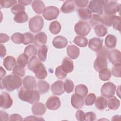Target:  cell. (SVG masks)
<instances>
[{"label":"cell","mask_w":121,"mask_h":121,"mask_svg":"<svg viewBox=\"0 0 121 121\" xmlns=\"http://www.w3.org/2000/svg\"><path fill=\"white\" fill-rule=\"evenodd\" d=\"M96 115L93 112H87L85 113V120L87 121H92L95 120Z\"/></svg>","instance_id":"53"},{"label":"cell","mask_w":121,"mask_h":121,"mask_svg":"<svg viewBox=\"0 0 121 121\" xmlns=\"http://www.w3.org/2000/svg\"><path fill=\"white\" fill-rule=\"evenodd\" d=\"M45 105L40 102L35 103L32 107V112L35 115H43L46 112Z\"/></svg>","instance_id":"19"},{"label":"cell","mask_w":121,"mask_h":121,"mask_svg":"<svg viewBox=\"0 0 121 121\" xmlns=\"http://www.w3.org/2000/svg\"><path fill=\"white\" fill-rule=\"evenodd\" d=\"M107 100L104 96H99L95 101V106L99 110H103L107 107Z\"/></svg>","instance_id":"28"},{"label":"cell","mask_w":121,"mask_h":121,"mask_svg":"<svg viewBox=\"0 0 121 121\" xmlns=\"http://www.w3.org/2000/svg\"><path fill=\"white\" fill-rule=\"evenodd\" d=\"M17 3L16 0H1L0 1V7L4 8H9L15 4Z\"/></svg>","instance_id":"48"},{"label":"cell","mask_w":121,"mask_h":121,"mask_svg":"<svg viewBox=\"0 0 121 121\" xmlns=\"http://www.w3.org/2000/svg\"><path fill=\"white\" fill-rule=\"evenodd\" d=\"M117 43V38L112 35H108L105 39V44L106 46L110 49L114 48Z\"/></svg>","instance_id":"27"},{"label":"cell","mask_w":121,"mask_h":121,"mask_svg":"<svg viewBox=\"0 0 121 121\" xmlns=\"http://www.w3.org/2000/svg\"><path fill=\"white\" fill-rule=\"evenodd\" d=\"M28 17L27 14L25 12H20L15 15L14 20L18 23H23L27 21Z\"/></svg>","instance_id":"31"},{"label":"cell","mask_w":121,"mask_h":121,"mask_svg":"<svg viewBox=\"0 0 121 121\" xmlns=\"http://www.w3.org/2000/svg\"><path fill=\"white\" fill-rule=\"evenodd\" d=\"M89 1L87 0H76L74 1L75 4L78 7L84 8L87 6Z\"/></svg>","instance_id":"55"},{"label":"cell","mask_w":121,"mask_h":121,"mask_svg":"<svg viewBox=\"0 0 121 121\" xmlns=\"http://www.w3.org/2000/svg\"><path fill=\"white\" fill-rule=\"evenodd\" d=\"M96 95L94 93H89L85 98V103L86 105H93L96 100Z\"/></svg>","instance_id":"45"},{"label":"cell","mask_w":121,"mask_h":121,"mask_svg":"<svg viewBox=\"0 0 121 121\" xmlns=\"http://www.w3.org/2000/svg\"><path fill=\"white\" fill-rule=\"evenodd\" d=\"M24 39L23 42V44L25 45H27L29 43H33L34 41L33 35L29 32L25 33L24 34Z\"/></svg>","instance_id":"49"},{"label":"cell","mask_w":121,"mask_h":121,"mask_svg":"<svg viewBox=\"0 0 121 121\" xmlns=\"http://www.w3.org/2000/svg\"><path fill=\"white\" fill-rule=\"evenodd\" d=\"M47 36L44 32H41L36 34L34 37V43L38 47H41L47 43Z\"/></svg>","instance_id":"18"},{"label":"cell","mask_w":121,"mask_h":121,"mask_svg":"<svg viewBox=\"0 0 121 121\" xmlns=\"http://www.w3.org/2000/svg\"><path fill=\"white\" fill-rule=\"evenodd\" d=\"M84 97L81 95L75 93L72 95L71 98V104L73 107L77 109H80L84 106Z\"/></svg>","instance_id":"12"},{"label":"cell","mask_w":121,"mask_h":121,"mask_svg":"<svg viewBox=\"0 0 121 121\" xmlns=\"http://www.w3.org/2000/svg\"><path fill=\"white\" fill-rule=\"evenodd\" d=\"M68 44V40L66 38L61 36L58 35L53 40L52 44L54 47L57 49H62L65 48Z\"/></svg>","instance_id":"15"},{"label":"cell","mask_w":121,"mask_h":121,"mask_svg":"<svg viewBox=\"0 0 121 121\" xmlns=\"http://www.w3.org/2000/svg\"><path fill=\"white\" fill-rule=\"evenodd\" d=\"M116 86L112 83L108 82L104 83L101 88L102 95L105 97L109 98L114 95Z\"/></svg>","instance_id":"9"},{"label":"cell","mask_w":121,"mask_h":121,"mask_svg":"<svg viewBox=\"0 0 121 121\" xmlns=\"http://www.w3.org/2000/svg\"><path fill=\"white\" fill-rule=\"evenodd\" d=\"M61 105L59 98L56 96H52L47 100L46 103V107L51 110H56L59 109Z\"/></svg>","instance_id":"10"},{"label":"cell","mask_w":121,"mask_h":121,"mask_svg":"<svg viewBox=\"0 0 121 121\" xmlns=\"http://www.w3.org/2000/svg\"><path fill=\"white\" fill-rule=\"evenodd\" d=\"M24 86L27 88L33 89L36 86V81L34 77L26 76L23 80Z\"/></svg>","instance_id":"21"},{"label":"cell","mask_w":121,"mask_h":121,"mask_svg":"<svg viewBox=\"0 0 121 121\" xmlns=\"http://www.w3.org/2000/svg\"><path fill=\"white\" fill-rule=\"evenodd\" d=\"M24 120H31V121H37V120H44L43 119L40 118V117H37L34 116H29L24 119Z\"/></svg>","instance_id":"59"},{"label":"cell","mask_w":121,"mask_h":121,"mask_svg":"<svg viewBox=\"0 0 121 121\" xmlns=\"http://www.w3.org/2000/svg\"><path fill=\"white\" fill-rule=\"evenodd\" d=\"M121 5L115 1L106 0L104 7V11L105 14L115 15V13L120 11Z\"/></svg>","instance_id":"6"},{"label":"cell","mask_w":121,"mask_h":121,"mask_svg":"<svg viewBox=\"0 0 121 121\" xmlns=\"http://www.w3.org/2000/svg\"><path fill=\"white\" fill-rule=\"evenodd\" d=\"M121 63H118L114 64L112 69V74L116 77L120 78L121 77Z\"/></svg>","instance_id":"44"},{"label":"cell","mask_w":121,"mask_h":121,"mask_svg":"<svg viewBox=\"0 0 121 121\" xmlns=\"http://www.w3.org/2000/svg\"><path fill=\"white\" fill-rule=\"evenodd\" d=\"M0 120L1 121H8L9 118V114L5 111L1 110L0 112Z\"/></svg>","instance_id":"58"},{"label":"cell","mask_w":121,"mask_h":121,"mask_svg":"<svg viewBox=\"0 0 121 121\" xmlns=\"http://www.w3.org/2000/svg\"><path fill=\"white\" fill-rule=\"evenodd\" d=\"M67 53L69 57L72 59H77L80 54L79 49L74 45H69L67 48Z\"/></svg>","instance_id":"22"},{"label":"cell","mask_w":121,"mask_h":121,"mask_svg":"<svg viewBox=\"0 0 121 121\" xmlns=\"http://www.w3.org/2000/svg\"><path fill=\"white\" fill-rule=\"evenodd\" d=\"M6 72L4 69L2 68V67H0V79H2V78L4 77V76L5 75Z\"/></svg>","instance_id":"62"},{"label":"cell","mask_w":121,"mask_h":121,"mask_svg":"<svg viewBox=\"0 0 121 121\" xmlns=\"http://www.w3.org/2000/svg\"><path fill=\"white\" fill-rule=\"evenodd\" d=\"M13 104V100L10 95L6 92H3L0 95V107L3 109L9 108Z\"/></svg>","instance_id":"11"},{"label":"cell","mask_w":121,"mask_h":121,"mask_svg":"<svg viewBox=\"0 0 121 121\" xmlns=\"http://www.w3.org/2000/svg\"><path fill=\"white\" fill-rule=\"evenodd\" d=\"M24 53L30 58H32L33 56H35L37 53V50L34 45H29L25 47Z\"/></svg>","instance_id":"36"},{"label":"cell","mask_w":121,"mask_h":121,"mask_svg":"<svg viewBox=\"0 0 121 121\" xmlns=\"http://www.w3.org/2000/svg\"><path fill=\"white\" fill-rule=\"evenodd\" d=\"M28 57L25 53L20 54L17 58V63L23 67H26L28 64Z\"/></svg>","instance_id":"41"},{"label":"cell","mask_w":121,"mask_h":121,"mask_svg":"<svg viewBox=\"0 0 121 121\" xmlns=\"http://www.w3.org/2000/svg\"><path fill=\"white\" fill-rule=\"evenodd\" d=\"M25 7L20 4H15L11 9V12L15 15L19 12L25 11Z\"/></svg>","instance_id":"51"},{"label":"cell","mask_w":121,"mask_h":121,"mask_svg":"<svg viewBox=\"0 0 121 121\" xmlns=\"http://www.w3.org/2000/svg\"><path fill=\"white\" fill-rule=\"evenodd\" d=\"M74 30L77 35L84 36L89 33L91 30V27L87 22L80 20L75 24Z\"/></svg>","instance_id":"5"},{"label":"cell","mask_w":121,"mask_h":121,"mask_svg":"<svg viewBox=\"0 0 121 121\" xmlns=\"http://www.w3.org/2000/svg\"><path fill=\"white\" fill-rule=\"evenodd\" d=\"M61 30V25L58 21H54L51 23L49 26L50 31L54 35L58 34Z\"/></svg>","instance_id":"37"},{"label":"cell","mask_w":121,"mask_h":121,"mask_svg":"<svg viewBox=\"0 0 121 121\" xmlns=\"http://www.w3.org/2000/svg\"><path fill=\"white\" fill-rule=\"evenodd\" d=\"M16 61L14 57L11 56H8L4 60L3 64L4 67L9 71L11 70L16 65Z\"/></svg>","instance_id":"24"},{"label":"cell","mask_w":121,"mask_h":121,"mask_svg":"<svg viewBox=\"0 0 121 121\" xmlns=\"http://www.w3.org/2000/svg\"><path fill=\"white\" fill-rule=\"evenodd\" d=\"M55 75L59 79H63L66 77L67 73L63 71L61 66H58L55 69Z\"/></svg>","instance_id":"50"},{"label":"cell","mask_w":121,"mask_h":121,"mask_svg":"<svg viewBox=\"0 0 121 121\" xmlns=\"http://www.w3.org/2000/svg\"><path fill=\"white\" fill-rule=\"evenodd\" d=\"M89 24L91 26L93 27L98 25H103L104 23L103 18L98 14H93L91 18L89 20Z\"/></svg>","instance_id":"32"},{"label":"cell","mask_w":121,"mask_h":121,"mask_svg":"<svg viewBox=\"0 0 121 121\" xmlns=\"http://www.w3.org/2000/svg\"><path fill=\"white\" fill-rule=\"evenodd\" d=\"M11 39L14 43L17 44H20L23 43L24 35V34H22L20 33L17 32L12 35Z\"/></svg>","instance_id":"40"},{"label":"cell","mask_w":121,"mask_h":121,"mask_svg":"<svg viewBox=\"0 0 121 121\" xmlns=\"http://www.w3.org/2000/svg\"><path fill=\"white\" fill-rule=\"evenodd\" d=\"M60 13L58 8L50 6L45 8L43 12V16L47 20H52L57 18Z\"/></svg>","instance_id":"7"},{"label":"cell","mask_w":121,"mask_h":121,"mask_svg":"<svg viewBox=\"0 0 121 121\" xmlns=\"http://www.w3.org/2000/svg\"><path fill=\"white\" fill-rule=\"evenodd\" d=\"M63 82L61 80H57L51 86L52 93L55 95H60L64 92L63 88Z\"/></svg>","instance_id":"14"},{"label":"cell","mask_w":121,"mask_h":121,"mask_svg":"<svg viewBox=\"0 0 121 121\" xmlns=\"http://www.w3.org/2000/svg\"><path fill=\"white\" fill-rule=\"evenodd\" d=\"M99 77L103 81L108 80L111 77V71L107 68L103 69L99 71Z\"/></svg>","instance_id":"39"},{"label":"cell","mask_w":121,"mask_h":121,"mask_svg":"<svg viewBox=\"0 0 121 121\" xmlns=\"http://www.w3.org/2000/svg\"><path fill=\"white\" fill-rule=\"evenodd\" d=\"M1 80V88H6L9 91H13L19 88L22 84V79L14 75H8Z\"/></svg>","instance_id":"3"},{"label":"cell","mask_w":121,"mask_h":121,"mask_svg":"<svg viewBox=\"0 0 121 121\" xmlns=\"http://www.w3.org/2000/svg\"><path fill=\"white\" fill-rule=\"evenodd\" d=\"M13 74L19 77H22L25 75V70L24 67H23L19 65H16L13 69Z\"/></svg>","instance_id":"42"},{"label":"cell","mask_w":121,"mask_h":121,"mask_svg":"<svg viewBox=\"0 0 121 121\" xmlns=\"http://www.w3.org/2000/svg\"><path fill=\"white\" fill-rule=\"evenodd\" d=\"M109 52L110 51L109 50L105 48V47H102V48L100 50L96 52V56L97 57H104L107 59Z\"/></svg>","instance_id":"52"},{"label":"cell","mask_w":121,"mask_h":121,"mask_svg":"<svg viewBox=\"0 0 121 121\" xmlns=\"http://www.w3.org/2000/svg\"><path fill=\"white\" fill-rule=\"evenodd\" d=\"M32 8L36 13L40 14L43 12L45 5L42 0H34L32 3Z\"/></svg>","instance_id":"26"},{"label":"cell","mask_w":121,"mask_h":121,"mask_svg":"<svg viewBox=\"0 0 121 121\" xmlns=\"http://www.w3.org/2000/svg\"><path fill=\"white\" fill-rule=\"evenodd\" d=\"M74 43L81 47H86L87 45L88 40L86 38L83 36H76L74 39Z\"/></svg>","instance_id":"34"},{"label":"cell","mask_w":121,"mask_h":121,"mask_svg":"<svg viewBox=\"0 0 121 121\" xmlns=\"http://www.w3.org/2000/svg\"><path fill=\"white\" fill-rule=\"evenodd\" d=\"M114 15H110L104 14L102 17L103 23L107 26H111L112 25L113 17Z\"/></svg>","instance_id":"46"},{"label":"cell","mask_w":121,"mask_h":121,"mask_svg":"<svg viewBox=\"0 0 121 121\" xmlns=\"http://www.w3.org/2000/svg\"><path fill=\"white\" fill-rule=\"evenodd\" d=\"M75 8V4L73 0H66L61 7V11L64 13H69L73 12Z\"/></svg>","instance_id":"23"},{"label":"cell","mask_w":121,"mask_h":121,"mask_svg":"<svg viewBox=\"0 0 121 121\" xmlns=\"http://www.w3.org/2000/svg\"><path fill=\"white\" fill-rule=\"evenodd\" d=\"M18 96L21 100L33 104L40 100L39 92L36 90L29 89L25 86L21 88L18 93Z\"/></svg>","instance_id":"2"},{"label":"cell","mask_w":121,"mask_h":121,"mask_svg":"<svg viewBox=\"0 0 121 121\" xmlns=\"http://www.w3.org/2000/svg\"><path fill=\"white\" fill-rule=\"evenodd\" d=\"M95 34L99 37H103L107 33V28L103 24L98 25L94 27Z\"/></svg>","instance_id":"33"},{"label":"cell","mask_w":121,"mask_h":121,"mask_svg":"<svg viewBox=\"0 0 121 121\" xmlns=\"http://www.w3.org/2000/svg\"><path fill=\"white\" fill-rule=\"evenodd\" d=\"M76 117L78 121H83L85 120V113L82 110H78L76 113Z\"/></svg>","instance_id":"54"},{"label":"cell","mask_w":121,"mask_h":121,"mask_svg":"<svg viewBox=\"0 0 121 121\" xmlns=\"http://www.w3.org/2000/svg\"><path fill=\"white\" fill-rule=\"evenodd\" d=\"M121 52L117 49L110 51L108 54V58L112 64L121 63Z\"/></svg>","instance_id":"17"},{"label":"cell","mask_w":121,"mask_h":121,"mask_svg":"<svg viewBox=\"0 0 121 121\" xmlns=\"http://www.w3.org/2000/svg\"><path fill=\"white\" fill-rule=\"evenodd\" d=\"M37 88L40 93L44 94L49 90L50 85L46 81L41 80L38 81Z\"/></svg>","instance_id":"30"},{"label":"cell","mask_w":121,"mask_h":121,"mask_svg":"<svg viewBox=\"0 0 121 121\" xmlns=\"http://www.w3.org/2000/svg\"><path fill=\"white\" fill-rule=\"evenodd\" d=\"M48 48L45 45H43L40 47L38 51V57L40 60L45 61L47 58Z\"/></svg>","instance_id":"35"},{"label":"cell","mask_w":121,"mask_h":121,"mask_svg":"<svg viewBox=\"0 0 121 121\" xmlns=\"http://www.w3.org/2000/svg\"><path fill=\"white\" fill-rule=\"evenodd\" d=\"M0 57L3 58L6 54V49L5 47L2 44H0Z\"/></svg>","instance_id":"60"},{"label":"cell","mask_w":121,"mask_h":121,"mask_svg":"<svg viewBox=\"0 0 121 121\" xmlns=\"http://www.w3.org/2000/svg\"><path fill=\"white\" fill-rule=\"evenodd\" d=\"M75 92L76 93L84 97L88 93V88L86 85L79 84L76 86Z\"/></svg>","instance_id":"38"},{"label":"cell","mask_w":121,"mask_h":121,"mask_svg":"<svg viewBox=\"0 0 121 121\" xmlns=\"http://www.w3.org/2000/svg\"><path fill=\"white\" fill-rule=\"evenodd\" d=\"M105 3V0H93L89 2L88 6V9L94 13L102 14L103 9Z\"/></svg>","instance_id":"8"},{"label":"cell","mask_w":121,"mask_h":121,"mask_svg":"<svg viewBox=\"0 0 121 121\" xmlns=\"http://www.w3.org/2000/svg\"><path fill=\"white\" fill-rule=\"evenodd\" d=\"M43 24L44 21L42 17L36 15L29 19V28L33 33H37L42 29Z\"/></svg>","instance_id":"4"},{"label":"cell","mask_w":121,"mask_h":121,"mask_svg":"<svg viewBox=\"0 0 121 121\" xmlns=\"http://www.w3.org/2000/svg\"><path fill=\"white\" fill-rule=\"evenodd\" d=\"M121 17L119 16H117L114 15L113 17L112 25L113 28L119 31H121Z\"/></svg>","instance_id":"47"},{"label":"cell","mask_w":121,"mask_h":121,"mask_svg":"<svg viewBox=\"0 0 121 121\" xmlns=\"http://www.w3.org/2000/svg\"><path fill=\"white\" fill-rule=\"evenodd\" d=\"M33 1L31 0H18V2L21 5H25V6H26V5H28L29 4H30L31 2H32Z\"/></svg>","instance_id":"61"},{"label":"cell","mask_w":121,"mask_h":121,"mask_svg":"<svg viewBox=\"0 0 121 121\" xmlns=\"http://www.w3.org/2000/svg\"><path fill=\"white\" fill-rule=\"evenodd\" d=\"M77 11L79 17L84 20H88L92 17V12L88 9H79Z\"/></svg>","instance_id":"25"},{"label":"cell","mask_w":121,"mask_h":121,"mask_svg":"<svg viewBox=\"0 0 121 121\" xmlns=\"http://www.w3.org/2000/svg\"><path fill=\"white\" fill-rule=\"evenodd\" d=\"M61 66L63 71L67 73L71 72L74 69L73 61L68 57H65L63 60Z\"/></svg>","instance_id":"20"},{"label":"cell","mask_w":121,"mask_h":121,"mask_svg":"<svg viewBox=\"0 0 121 121\" xmlns=\"http://www.w3.org/2000/svg\"><path fill=\"white\" fill-rule=\"evenodd\" d=\"M108 107L112 110H117L120 105V101L115 97L112 96L109 97L107 100Z\"/></svg>","instance_id":"29"},{"label":"cell","mask_w":121,"mask_h":121,"mask_svg":"<svg viewBox=\"0 0 121 121\" xmlns=\"http://www.w3.org/2000/svg\"><path fill=\"white\" fill-rule=\"evenodd\" d=\"M107 59L102 57H97L94 63V67L95 69L99 72L100 70L107 68Z\"/></svg>","instance_id":"16"},{"label":"cell","mask_w":121,"mask_h":121,"mask_svg":"<svg viewBox=\"0 0 121 121\" xmlns=\"http://www.w3.org/2000/svg\"><path fill=\"white\" fill-rule=\"evenodd\" d=\"M74 86L73 82L69 79H66L63 83V88L67 93H70L73 91Z\"/></svg>","instance_id":"43"},{"label":"cell","mask_w":121,"mask_h":121,"mask_svg":"<svg viewBox=\"0 0 121 121\" xmlns=\"http://www.w3.org/2000/svg\"><path fill=\"white\" fill-rule=\"evenodd\" d=\"M23 118L22 116L18 114H13L10 115V117H9V120L11 121H19V120H22Z\"/></svg>","instance_id":"56"},{"label":"cell","mask_w":121,"mask_h":121,"mask_svg":"<svg viewBox=\"0 0 121 121\" xmlns=\"http://www.w3.org/2000/svg\"><path fill=\"white\" fill-rule=\"evenodd\" d=\"M9 40V37L7 35L4 33L0 34V43H4L8 42Z\"/></svg>","instance_id":"57"},{"label":"cell","mask_w":121,"mask_h":121,"mask_svg":"<svg viewBox=\"0 0 121 121\" xmlns=\"http://www.w3.org/2000/svg\"><path fill=\"white\" fill-rule=\"evenodd\" d=\"M28 69L35 73L36 78L38 79H43L47 76L44 66L36 56H33L30 59Z\"/></svg>","instance_id":"1"},{"label":"cell","mask_w":121,"mask_h":121,"mask_svg":"<svg viewBox=\"0 0 121 121\" xmlns=\"http://www.w3.org/2000/svg\"><path fill=\"white\" fill-rule=\"evenodd\" d=\"M103 43V39L94 37L90 39L88 43V47L93 51L97 52L102 48Z\"/></svg>","instance_id":"13"}]
</instances>
